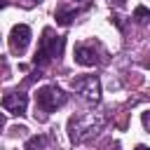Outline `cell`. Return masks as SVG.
<instances>
[{
	"mask_svg": "<svg viewBox=\"0 0 150 150\" xmlns=\"http://www.w3.org/2000/svg\"><path fill=\"white\" fill-rule=\"evenodd\" d=\"M63 47H66V38L54 35L52 28H45V30H42V38H40V45H38V52H35V56H33V63H35L38 68L47 66L52 59H59V56H61Z\"/></svg>",
	"mask_w": 150,
	"mask_h": 150,
	"instance_id": "obj_1",
	"label": "cell"
},
{
	"mask_svg": "<svg viewBox=\"0 0 150 150\" xmlns=\"http://www.w3.org/2000/svg\"><path fill=\"white\" fill-rule=\"evenodd\" d=\"M66 101H68V96H66L63 89H59L56 84H47V87L38 89V94H35V105H38L42 112H52V110L61 108Z\"/></svg>",
	"mask_w": 150,
	"mask_h": 150,
	"instance_id": "obj_2",
	"label": "cell"
},
{
	"mask_svg": "<svg viewBox=\"0 0 150 150\" xmlns=\"http://www.w3.org/2000/svg\"><path fill=\"white\" fill-rule=\"evenodd\" d=\"M73 89H75L77 94H82L84 98L94 101V103L101 98V84H98V77H94V75L75 77V80H73Z\"/></svg>",
	"mask_w": 150,
	"mask_h": 150,
	"instance_id": "obj_3",
	"label": "cell"
},
{
	"mask_svg": "<svg viewBox=\"0 0 150 150\" xmlns=\"http://www.w3.org/2000/svg\"><path fill=\"white\" fill-rule=\"evenodd\" d=\"M28 42H30V28L26 23L12 26V30H9V49H12V54H23Z\"/></svg>",
	"mask_w": 150,
	"mask_h": 150,
	"instance_id": "obj_4",
	"label": "cell"
},
{
	"mask_svg": "<svg viewBox=\"0 0 150 150\" xmlns=\"http://www.w3.org/2000/svg\"><path fill=\"white\" fill-rule=\"evenodd\" d=\"M26 105H28V96L23 91H9V94L2 96V108L12 115H23Z\"/></svg>",
	"mask_w": 150,
	"mask_h": 150,
	"instance_id": "obj_5",
	"label": "cell"
},
{
	"mask_svg": "<svg viewBox=\"0 0 150 150\" xmlns=\"http://www.w3.org/2000/svg\"><path fill=\"white\" fill-rule=\"evenodd\" d=\"M75 61H77L80 66H96V63H98V56H96V52H94L91 47L77 45V47H75Z\"/></svg>",
	"mask_w": 150,
	"mask_h": 150,
	"instance_id": "obj_6",
	"label": "cell"
},
{
	"mask_svg": "<svg viewBox=\"0 0 150 150\" xmlns=\"http://www.w3.org/2000/svg\"><path fill=\"white\" fill-rule=\"evenodd\" d=\"M77 14H80V9H75V7H73V9H68V7H56V14H54V16H56V23H59V26H70V23L77 19Z\"/></svg>",
	"mask_w": 150,
	"mask_h": 150,
	"instance_id": "obj_7",
	"label": "cell"
},
{
	"mask_svg": "<svg viewBox=\"0 0 150 150\" xmlns=\"http://www.w3.org/2000/svg\"><path fill=\"white\" fill-rule=\"evenodd\" d=\"M45 145H47V136H42V134L30 136V138L26 141V150H42Z\"/></svg>",
	"mask_w": 150,
	"mask_h": 150,
	"instance_id": "obj_8",
	"label": "cell"
},
{
	"mask_svg": "<svg viewBox=\"0 0 150 150\" xmlns=\"http://www.w3.org/2000/svg\"><path fill=\"white\" fill-rule=\"evenodd\" d=\"M134 21H136V23H141V26H143V23H148V21H150V9H148V7H143V5H138V7L134 9Z\"/></svg>",
	"mask_w": 150,
	"mask_h": 150,
	"instance_id": "obj_9",
	"label": "cell"
},
{
	"mask_svg": "<svg viewBox=\"0 0 150 150\" xmlns=\"http://www.w3.org/2000/svg\"><path fill=\"white\" fill-rule=\"evenodd\" d=\"M143 127H145V129H150V110H148V112H143Z\"/></svg>",
	"mask_w": 150,
	"mask_h": 150,
	"instance_id": "obj_10",
	"label": "cell"
},
{
	"mask_svg": "<svg viewBox=\"0 0 150 150\" xmlns=\"http://www.w3.org/2000/svg\"><path fill=\"white\" fill-rule=\"evenodd\" d=\"M112 23H117V28H120V30H124V23H122V19H120L117 14L112 16Z\"/></svg>",
	"mask_w": 150,
	"mask_h": 150,
	"instance_id": "obj_11",
	"label": "cell"
},
{
	"mask_svg": "<svg viewBox=\"0 0 150 150\" xmlns=\"http://www.w3.org/2000/svg\"><path fill=\"white\" fill-rule=\"evenodd\" d=\"M110 2H115L117 7H124V2H127V0H110Z\"/></svg>",
	"mask_w": 150,
	"mask_h": 150,
	"instance_id": "obj_12",
	"label": "cell"
},
{
	"mask_svg": "<svg viewBox=\"0 0 150 150\" xmlns=\"http://www.w3.org/2000/svg\"><path fill=\"white\" fill-rule=\"evenodd\" d=\"M136 150H150L148 145H136Z\"/></svg>",
	"mask_w": 150,
	"mask_h": 150,
	"instance_id": "obj_13",
	"label": "cell"
},
{
	"mask_svg": "<svg viewBox=\"0 0 150 150\" xmlns=\"http://www.w3.org/2000/svg\"><path fill=\"white\" fill-rule=\"evenodd\" d=\"M2 127H5V117L0 115V129H2Z\"/></svg>",
	"mask_w": 150,
	"mask_h": 150,
	"instance_id": "obj_14",
	"label": "cell"
}]
</instances>
